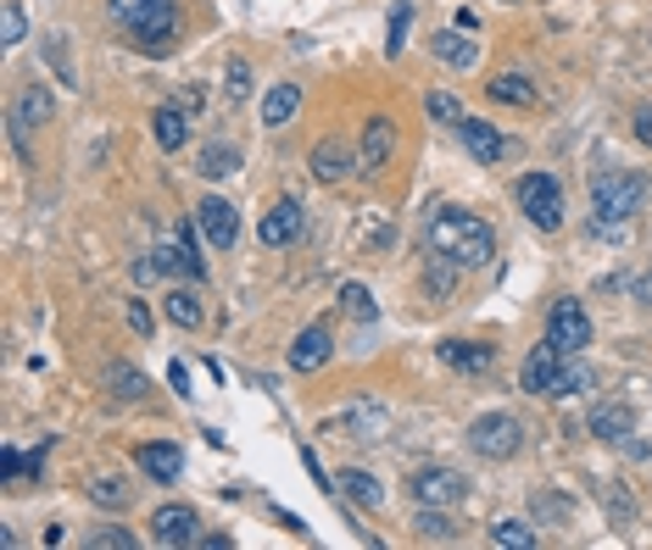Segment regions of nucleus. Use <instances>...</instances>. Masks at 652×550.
Wrapping results in <instances>:
<instances>
[{"label":"nucleus","instance_id":"8","mask_svg":"<svg viewBox=\"0 0 652 550\" xmlns=\"http://www.w3.org/2000/svg\"><path fill=\"white\" fill-rule=\"evenodd\" d=\"M312 172H318L323 183H341V178L363 172V156L352 150L346 134H330V139H318V150H312Z\"/></svg>","mask_w":652,"mask_h":550},{"label":"nucleus","instance_id":"13","mask_svg":"<svg viewBox=\"0 0 652 550\" xmlns=\"http://www.w3.org/2000/svg\"><path fill=\"white\" fill-rule=\"evenodd\" d=\"M301 228H307V217H301V206L285 195V201H274V206L263 212V223H257V239H263L268 250H279V245L301 239Z\"/></svg>","mask_w":652,"mask_h":550},{"label":"nucleus","instance_id":"39","mask_svg":"<svg viewBox=\"0 0 652 550\" xmlns=\"http://www.w3.org/2000/svg\"><path fill=\"white\" fill-rule=\"evenodd\" d=\"M168 384H174V395H190V367L185 361H168Z\"/></svg>","mask_w":652,"mask_h":550},{"label":"nucleus","instance_id":"19","mask_svg":"<svg viewBox=\"0 0 652 550\" xmlns=\"http://www.w3.org/2000/svg\"><path fill=\"white\" fill-rule=\"evenodd\" d=\"M323 361H330V328H301L296 334V345H290V367H296V373H318V367Z\"/></svg>","mask_w":652,"mask_h":550},{"label":"nucleus","instance_id":"12","mask_svg":"<svg viewBox=\"0 0 652 550\" xmlns=\"http://www.w3.org/2000/svg\"><path fill=\"white\" fill-rule=\"evenodd\" d=\"M357 156H363V178H379V172L390 167V156H396V123H390V117H368Z\"/></svg>","mask_w":652,"mask_h":550},{"label":"nucleus","instance_id":"1","mask_svg":"<svg viewBox=\"0 0 652 550\" xmlns=\"http://www.w3.org/2000/svg\"><path fill=\"white\" fill-rule=\"evenodd\" d=\"M424 245L435 256L457 261V267H485V261H491V250H497L491 228H485L474 212H463V206H435L430 223H424Z\"/></svg>","mask_w":652,"mask_h":550},{"label":"nucleus","instance_id":"2","mask_svg":"<svg viewBox=\"0 0 652 550\" xmlns=\"http://www.w3.org/2000/svg\"><path fill=\"white\" fill-rule=\"evenodd\" d=\"M647 190H652L647 172H597V183H592V234L619 245L625 239V217L641 212Z\"/></svg>","mask_w":652,"mask_h":550},{"label":"nucleus","instance_id":"4","mask_svg":"<svg viewBox=\"0 0 652 550\" xmlns=\"http://www.w3.org/2000/svg\"><path fill=\"white\" fill-rule=\"evenodd\" d=\"M468 445H474V456H485V462H508V456H519V445H524V428H519L513 412H485V417L468 423Z\"/></svg>","mask_w":652,"mask_h":550},{"label":"nucleus","instance_id":"40","mask_svg":"<svg viewBox=\"0 0 652 550\" xmlns=\"http://www.w3.org/2000/svg\"><path fill=\"white\" fill-rule=\"evenodd\" d=\"M129 328H134V334H151V312H145V301H129Z\"/></svg>","mask_w":652,"mask_h":550},{"label":"nucleus","instance_id":"26","mask_svg":"<svg viewBox=\"0 0 652 550\" xmlns=\"http://www.w3.org/2000/svg\"><path fill=\"white\" fill-rule=\"evenodd\" d=\"M196 172H201V178H234V172H240V150H234V145H207Z\"/></svg>","mask_w":652,"mask_h":550},{"label":"nucleus","instance_id":"41","mask_svg":"<svg viewBox=\"0 0 652 550\" xmlns=\"http://www.w3.org/2000/svg\"><path fill=\"white\" fill-rule=\"evenodd\" d=\"M636 139H641V145H652V106H641V112H636Z\"/></svg>","mask_w":652,"mask_h":550},{"label":"nucleus","instance_id":"20","mask_svg":"<svg viewBox=\"0 0 652 550\" xmlns=\"http://www.w3.org/2000/svg\"><path fill=\"white\" fill-rule=\"evenodd\" d=\"M301 112V83H274L263 96V128H285Z\"/></svg>","mask_w":652,"mask_h":550},{"label":"nucleus","instance_id":"27","mask_svg":"<svg viewBox=\"0 0 652 550\" xmlns=\"http://www.w3.org/2000/svg\"><path fill=\"white\" fill-rule=\"evenodd\" d=\"M168 317H174L179 328H201V323H207L201 295H190V290H168Z\"/></svg>","mask_w":652,"mask_h":550},{"label":"nucleus","instance_id":"22","mask_svg":"<svg viewBox=\"0 0 652 550\" xmlns=\"http://www.w3.org/2000/svg\"><path fill=\"white\" fill-rule=\"evenodd\" d=\"M485 89H491V101H502V106H535V83L524 72H497Z\"/></svg>","mask_w":652,"mask_h":550},{"label":"nucleus","instance_id":"21","mask_svg":"<svg viewBox=\"0 0 652 550\" xmlns=\"http://www.w3.org/2000/svg\"><path fill=\"white\" fill-rule=\"evenodd\" d=\"M151 134H156L162 150H185V139H190V117H185V106H156Z\"/></svg>","mask_w":652,"mask_h":550},{"label":"nucleus","instance_id":"29","mask_svg":"<svg viewBox=\"0 0 652 550\" xmlns=\"http://www.w3.org/2000/svg\"><path fill=\"white\" fill-rule=\"evenodd\" d=\"M407 29H413V0H396L390 29H385V56H401V45H407Z\"/></svg>","mask_w":652,"mask_h":550},{"label":"nucleus","instance_id":"7","mask_svg":"<svg viewBox=\"0 0 652 550\" xmlns=\"http://www.w3.org/2000/svg\"><path fill=\"white\" fill-rule=\"evenodd\" d=\"M546 339L557 345V350H586L592 345V317H586V306L581 301H557L552 306V323H546Z\"/></svg>","mask_w":652,"mask_h":550},{"label":"nucleus","instance_id":"23","mask_svg":"<svg viewBox=\"0 0 652 550\" xmlns=\"http://www.w3.org/2000/svg\"><path fill=\"white\" fill-rule=\"evenodd\" d=\"M435 56L452 61V67H474V61H479V45H474L468 34H457V29H441V34H435Z\"/></svg>","mask_w":652,"mask_h":550},{"label":"nucleus","instance_id":"9","mask_svg":"<svg viewBox=\"0 0 652 550\" xmlns=\"http://www.w3.org/2000/svg\"><path fill=\"white\" fill-rule=\"evenodd\" d=\"M463 495H468V484H463V473H452V468H424V473L413 479V501H419V506L452 512Z\"/></svg>","mask_w":652,"mask_h":550},{"label":"nucleus","instance_id":"31","mask_svg":"<svg viewBox=\"0 0 652 550\" xmlns=\"http://www.w3.org/2000/svg\"><path fill=\"white\" fill-rule=\"evenodd\" d=\"M341 312L357 317V323H374V317H379V306H374V295H368L363 284H346V290H341Z\"/></svg>","mask_w":652,"mask_h":550},{"label":"nucleus","instance_id":"3","mask_svg":"<svg viewBox=\"0 0 652 550\" xmlns=\"http://www.w3.org/2000/svg\"><path fill=\"white\" fill-rule=\"evenodd\" d=\"M112 12L123 18L129 40L145 56H168L179 45V7L174 0H112Z\"/></svg>","mask_w":652,"mask_h":550},{"label":"nucleus","instance_id":"30","mask_svg":"<svg viewBox=\"0 0 652 550\" xmlns=\"http://www.w3.org/2000/svg\"><path fill=\"white\" fill-rule=\"evenodd\" d=\"M0 40H7V45H23L29 40V18H23L18 0H0Z\"/></svg>","mask_w":652,"mask_h":550},{"label":"nucleus","instance_id":"17","mask_svg":"<svg viewBox=\"0 0 652 550\" xmlns=\"http://www.w3.org/2000/svg\"><path fill=\"white\" fill-rule=\"evenodd\" d=\"M40 123H51V89H45V83H29V96H23L18 112H12V139H18V150H23L29 128H40Z\"/></svg>","mask_w":652,"mask_h":550},{"label":"nucleus","instance_id":"5","mask_svg":"<svg viewBox=\"0 0 652 550\" xmlns=\"http://www.w3.org/2000/svg\"><path fill=\"white\" fill-rule=\"evenodd\" d=\"M519 206H524V217L541 234H557L563 228V190H557L552 172H524L519 178Z\"/></svg>","mask_w":652,"mask_h":550},{"label":"nucleus","instance_id":"6","mask_svg":"<svg viewBox=\"0 0 652 550\" xmlns=\"http://www.w3.org/2000/svg\"><path fill=\"white\" fill-rule=\"evenodd\" d=\"M563 361H568V350H557L552 339H541L530 356H524V367H519V384L530 390V395H552L557 401V379H563Z\"/></svg>","mask_w":652,"mask_h":550},{"label":"nucleus","instance_id":"34","mask_svg":"<svg viewBox=\"0 0 652 550\" xmlns=\"http://www.w3.org/2000/svg\"><path fill=\"white\" fill-rule=\"evenodd\" d=\"M107 384H112V395H118V401H140V395H145V379L134 373V367H112Z\"/></svg>","mask_w":652,"mask_h":550},{"label":"nucleus","instance_id":"16","mask_svg":"<svg viewBox=\"0 0 652 550\" xmlns=\"http://www.w3.org/2000/svg\"><path fill=\"white\" fill-rule=\"evenodd\" d=\"M435 350H441L446 367H457V373H491V361H497L491 345H474V339H441Z\"/></svg>","mask_w":652,"mask_h":550},{"label":"nucleus","instance_id":"33","mask_svg":"<svg viewBox=\"0 0 652 550\" xmlns=\"http://www.w3.org/2000/svg\"><path fill=\"white\" fill-rule=\"evenodd\" d=\"M452 284H457V261L435 256V261H430V272H424V290H430V295H452Z\"/></svg>","mask_w":652,"mask_h":550},{"label":"nucleus","instance_id":"18","mask_svg":"<svg viewBox=\"0 0 652 550\" xmlns=\"http://www.w3.org/2000/svg\"><path fill=\"white\" fill-rule=\"evenodd\" d=\"M134 462H140L156 484H174V479L185 473V450H179V445H140Z\"/></svg>","mask_w":652,"mask_h":550},{"label":"nucleus","instance_id":"14","mask_svg":"<svg viewBox=\"0 0 652 550\" xmlns=\"http://www.w3.org/2000/svg\"><path fill=\"white\" fill-rule=\"evenodd\" d=\"M457 139H463V150H468L474 161H485V167L508 156V139H502L491 123H485V117H463V123H457Z\"/></svg>","mask_w":652,"mask_h":550},{"label":"nucleus","instance_id":"25","mask_svg":"<svg viewBox=\"0 0 652 550\" xmlns=\"http://www.w3.org/2000/svg\"><path fill=\"white\" fill-rule=\"evenodd\" d=\"M40 468H45V439H40V450H34V456H18L12 445L0 450V484H18L23 473H40Z\"/></svg>","mask_w":652,"mask_h":550},{"label":"nucleus","instance_id":"28","mask_svg":"<svg viewBox=\"0 0 652 550\" xmlns=\"http://www.w3.org/2000/svg\"><path fill=\"white\" fill-rule=\"evenodd\" d=\"M491 539H497L502 550H535V545H541V534H535L530 523H519V517L497 523V528H491Z\"/></svg>","mask_w":652,"mask_h":550},{"label":"nucleus","instance_id":"37","mask_svg":"<svg viewBox=\"0 0 652 550\" xmlns=\"http://www.w3.org/2000/svg\"><path fill=\"white\" fill-rule=\"evenodd\" d=\"M252 96V67H246V56H234L229 61V101H246Z\"/></svg>","mask_w":652,"mask_h":550},{"label":"nucleus","instance_id":"35","mask_svg":"<svg viewBox=\"0 0 652 550\" xmlns=\"http://www.w3.org/2000/svg\"><path fill=\"white\" fill-rule=\"evenodd\" d=\"M90 501L107 506V512H118V506H129V484L123 479H101V484H90Z\"/></svg>","mask_w":652,"mask_h":550},{"label":"nucleus","instance_id":"11","mask_svg":"<svg viewBox=\"0 0 652 550\" xmlns=\"http://www.w3.org/2000/svg\"><path fill=\"white\" fill-rule=\"evenodd\" d=\"M196 228L207 234V245H212V250H229V245L240 239V212H234L229 201L207 195V201L196 206Z\"/></svg>","mask_w":652,"mask_h":550},{"label":"nucleus","instance_id":"32","mask_svg":"<svg viewBox=\"0 0 652 550\" xmlns=\"http://www.w3.org/2000/svg\"><path fill=\"white\" fill-rule=\"evenodd\" d=\"M419 539H430V545L441 539V545H446V539H457V528H452V517H446L441 506H424V517H419Z\"/></svg>","mask_w":652,"mask_h":550},{"label":"nucleus","instance_id":"24","mask_svg":"<svg viewBox=\"0 0 652 550\" xmlns=\"http://www.w3.org/2000/svg\"><path fill=\"white\" fill-rule=\"evenodd\" d=\"M335 490H346V495H352L357 506H368V512H374V506H385V490H379V479H374V473H357V468H346V473L335 479Z\"/></svg>","mask_w":652,"mask_h":550},{"label":"nucleus","instance_id":"10","mask_svg":"<svg viewBox=\"0 0 652 550\" xmlns=\"http://www.w3.org/2000/svg\"><path fill=\"white\" fill-rule=\"evenodd\" d=\"M196 528H201V523H196L190 506H156V517H151V545H162V550L196 545V539H201Z\"/></svg>","mask_w":652,"mask_h":550},{"label":"nucleus","instance_id":"38","mask_svg":"<svg viewBox=\"0 0 652 550\" xmlns=\"http://www.w3.org/2000/svg\"><path fill=\"white\" fill-rule=\"evenodd\" d=\"M90 545H101V550H134V534L129 528H101V534H90Z\"/></svg>","mask_w":652,"mask_h":550},{"label":"nucleus","instance_id":"36","mask_svg":"<svg viewBox=\"0 0 652 550\" xmlns=\"http://www.w3.org/2000/svg\"><path fill=\"white\" fill-rule=\"evenodd\" d=\"M424 112H430L435 123H452V128L463 123V106H457V96H446V89H435V96L424 101Z\"/></svg>","mask_w":652,"mask_h":550},{"label":"nucleus","instance_id":"15","mask_svg":"<svg viewBox=\"0 0 652 550\" xmlns=\"http://www.w3.org/2000/svg\"><path fill=\"white\" fill-rule=\"evenodd\" d=\"M592 434H597L603 445H630V434H636V406H625V401L592 406Z\"/></svg>","mask_w":652,"mask_h":550}]
</instances>
